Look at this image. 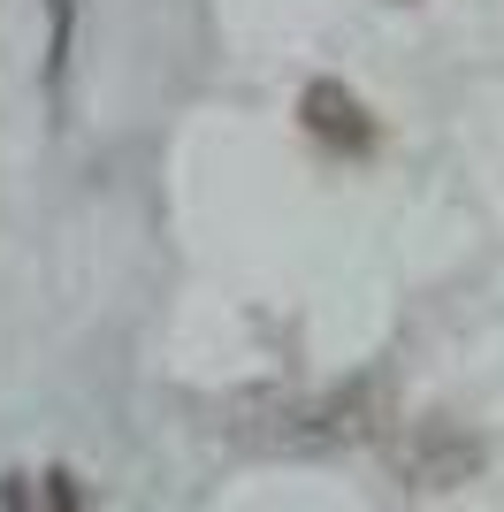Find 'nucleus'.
Segmentation results:
<instances>
[{"instance_id": "5", "label": "nucleus", "mask_w": 504, "mask_h": 512, "mask_svg": "<svg viewBox=\"0 0 504 512\" xmlns=\"http://www.w3.org/2000/svg\"><path fill=\"white\" fill-rule=\"evenodd\" d=\"M0 512H31V474H8V482H0Z\"/></svg>"}, {"instance_id": "4", "label": "nucleus", "mask_w": 504, "mask_h": 512, "mask_svg": "<svg viewBox=\"0 0 504 512\" xmlns=\"http://www.w3.org/2000/svg\"><path fill=\"white\" fill-rule=\"evenodd\" d=\"M46 497H54V512H84V497H77V474H46Z\"/></svg>"}, {"instance_id": "1", "label": "nucleus", "mask_w": 504, "mask_h": 512, "mask_svg": "<svg viewBox=\"0 0 504 512\" xmlns=\"http://www.w3.org/2000/svg\"><path fill=\"white\" fill-rule=\"evenodd\" d=\"M482 451H474V436H459V428L443 421H420L413 444L398 451V467L413 474V482H428V490H443V482H466V467H474Z\"/></svg>"}, {"instance_id": "3", "label": "nucleus", "mask_w": 504, "mask_h": 512, "mask_svg": "<svg viewBox=\"0 0 504 512\" xmlns=\"http://www.w3.org/2000/svg\"><path fill=\"white\" fill-rule=\"evenodd\" d=\"M46 16H54V31H46V85L62 92V77H69V39H77V0H46Z\"/></svg>"}, {"instance_id": "2", "label": "nucleus", "mask_w": 504, "mask_h": 512, "mask_svg": "<svg viewBox=\"0 0 504 512\" xmlns=\"http://www.w3.org/2000/svg\"><path fill=\"white\" fill-rule=\"evenodd\" d=\"M306 130H314L321 146H344V153H367V146H375L367 107H359L344 85H306Z\"/></svg>"}]
</instances>
